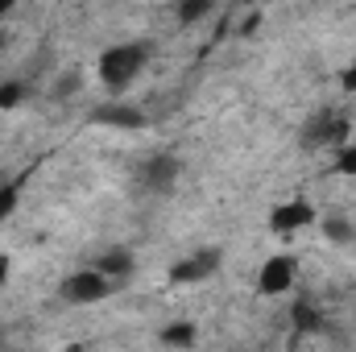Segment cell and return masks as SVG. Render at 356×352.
I'll use <instances>...</instances> for the list:
<instances>
[{
    "label": "cell",
    "mask_w": 356,
    "mask_h": 352,
    "mask_svg": "<svg viewBox=\"0 0 356 352\" xmlns=\"http://www.w3.org/2000/svg\"><path fill=\"white\" fill-rule=\"evenodd\" d=\"M220 269V253L211 249V253H195V257H182V262L170 265V282L175 286H191V282H203V278H211Z\"/></svg>",
    "instance_id": "obj_8"
},
{
    "label": "cell",
    "mask_w": 356,
    "mask_h": 352,
    "mask_svg": "<svg viewBox=\"0 0 356 352\" xmlns=\"http://www.w3.org/2000/svg\"><path fill=\"white\" fill-rule=\"evenodd\" d=\"M294 273H298V262L290 253H277V257H266L261 262V273H257V290L266 298H277L294 286Z\"/></svg>",
    "instance_id": "obj_6"
},
{
    "label": "cell",
    "mask_w": 356,
    "mask_h": 352,
    "mask_svg": "<svg viewBox=\"0 0 356 352\" xmlns=\"http://www.w3.org/2000/svg\"><path fill=\"white\" fill-rule=\"evenodd\" d=\"M8 269H13V262H8V257H0V286H4V278H8Z\"/></svg>",
    "instance_id": "obj_19"
},
{
    "label": "cell",
    "mask_w": 356,
    "mask_h": 352,
    "mask_svg": "<svg viewBox=\"0 0 356 352\" xmlns=\"http://www.w3.org/2000/svg\"><path fill=\"white\" fill-rule=\"evenodd\" d=\"M195 340H199V332H195V323H186V319H175V323L162 328V344H170V349H191Z\"/></svg>",
    "instance_id": "obj_10"
},
{
    "label": "cell",
    "mask_w": 356,
    "mask_h": 352,
    "mask_svg": "<svg viewBox=\"0 0 356 352\" xmlns=\"http://www.w3.org/2000/svg\"><path fill=\"white\" fill-rule=\"evenodd\" d=\"M336 170L348 175V178H356V141H348V145L336 154Z\"/></svg>",
    "instance_id": "obj_16"
},
{
    "label": "cell",
    "mask_w": 356,
    "mask_h": 352,
    "mask_svg": "<svg viewBox=\"0 0 356 352\" xmlns=\"http://www.w3.org/2000/svg\"><path fill=\"white\" fill-rule=\"evenodd\" d=\"M344 88L356 91V67H353V71H344Z\"/></svg>",
    "instance_id": "obj_18"
},
{
    "label": "cell",
    "mask_w": 356,
    "mask_h": 352,
    "mask_svg": "<svg viewBox=\"0 0 356 352\" xmlns=\"http://www.w3.org/2000/svg\"><path fill=\"white\" fill-rule=\"evenodd\" d=\"M91 120L133 133V129H145V108H137V104H129V99H108V104H99V108L91 112Z\"/></svg>",
    "instance_id": "obj_7"
},
{
    "label": "cell",
    "mask_w": 356,
    "mask_h": 352,
    "mask_svg": "<svg viewBox=\"0 0 356 352\" xmlns=\"http://www.w3.org/2000/svg\"><path fill=\"white\" fill-rule=\"evenodd\" d=\"M178 175H182V162H178L175 154H149V158L141 162V170H137L141 186L154 191V195H166L178 182Z\"/></svg>",
    "instance_id": "obj_5"
},
{
    "label": "cell",
    "mask_w": 356,
    "mask_h": 352,
    "mask_svg": "<svg viewBox=\"0 0 356 352\" xmlns=\"http://www.w3.org/2000/svg\"><path fill=\"white\" fill-rule=\"evenodd\" d=\"M290 319H294V332H319V323H323V315H319V307H311L307 298H298V303H294V311H290Z\"/></svg>",
    "instance_id": "obj_11"
},
{
    "label": "cell",
    "mask_w": 356,
    "mask_h": 352,
    "mask_svg": "<svg viewBox=\"0 0 356 352\" xmlns=\"http://www.w3.org/2000/svg\"><path fill=\"white\" fill-rule=\"evenodd\" d=\"M91 269H99V273L116 286L120 278H129V273H133V253H129V249H108V253H99V257H95Z\"/></svg>",
    "instance_id": "obj_9"
},
{
    "label": "cell",
    "mask_w": 356,
    "mask_h": 352,
    "mask_svg": "<svg viewBox=\"0 0 356 352\" xmlns=\"http://www.w3.org/2000/svg\"><path fill=\"white\" fill-rule=\"evenodd\" d=\"M108 294H112V282H108L99 269H75V273H67L63 286H58V298L71 303V307H95V303H104Z\"/></svg>",
    "instance_id": "obj_3"
},
{
    "label": "cell",
    "mask_w": 356,
    "mask_h": 352,
    "mask_svg": "<svg viewBox=\"0 0 356 352\" xmlns=\"http://www.w3.org/2000/svg\"><path fill=\"white\" fill-rule=\"evenodd\" d=\"M302 150H323V145H340L348 141V116L340 108H319L307 125H302Z\"/></svg>",
    "instance_id": "obj_2"
},
{
    "label": "cell",
    "mask_w": 356,
    "mask_h": 352,
    "mask_svg": "<svg viewBox=\"0 0 356 352\" xmlns=\"http://www.w3.org/2000/svg\"><path fill=\"white\" fill-rule=\"evenodd\" d=\"M315 220H319V216H315L311 199H286V203H277V207L269 211V228H273L277 237H294V232L311 228Z\"/></svg>",
    "instance_id": "obj_4"
},
{
    "label": "cell",
    "mask_w": 356,
    "mask_h": 352,
    "mask_svg": "<svg viewBox=\"0 0 356 352\" xmlns=\"http://www.w3.org/2000/svg\"><path fill=\"white\" fill-rule=\"evenodd\" d=\"M8 8H13V4H8V0H0V13H8Z\"/></svg>",
    "instance_id": "obj_21"
},
{
    "label": "cell",
    "mask_w": 356,
    "mask_h": 352,
    "mask_svg": "<svg viewBox=\"0 0 356 352\" xmlns=\"http://www.w3.org/2000/svg\"><path fill=\"white\" fill-rule=\"evenodd\" d=\"M63 352H88V349H83V344H67Z\"/></svg>",
    "instance_id": "obj_20"
},
{
    "label": "cell",
    "mask_w": 356,
    "mask_h": 352,
    "mask_svg": "<svg viewBox=\"0 0 356 352\" xmlns=\"http://www.w3.org/2000/svg\"><path fill=\"white\" fill-rule=\"evenodd\" d=\"M353 224H348V220H340V216H336V220H323V237H327V241H332V245H344V241H353Z\"/></svg>",
    "instance_id": "obj_12"
},
{
    "label": "cell",
    "mask_w": 356,
    "mask_h": 352,
    "mask_svg": "<svg viewBox=\"0 0 356 352\" xmlns=\"http://www.w3.org/2000/svg\"><path fill=\"white\" fill-rule=\"evenodd\" d=\"M79 88H83V75L79 71H63V79L54 83V99H71Z\"/></svg>",
    "instance_id": "obj_14"
},
{
    "label": "cell",
    "mask_w": 356,
    "mask_h": 352,
    "mask_svg": "<svg viewBox=\"0 0 356 352\" xmlns=\"http://www.w3.org/2000/svg\"><path fill=\"white\" fill-rule=\"evenodd\" d=\"M211 17V0H195V4H178V21L191 25V21H203Z\"/></svg>",
    "instance_id": "obj_13"
},
{
    "label": "cell",
    "mask_w": 356,
    "mask_h": 352,
    "mask_svg": "<svg viewBox=\"0 0 356 352\" xmlns=\"http://www.w3.org/2000/svg\"><path fill=\"white\" fill-rule=\"evenodd\" d=\"M145 63H149V46L145 42H116L95 63L99 67V83L112 91V95H120V91L145 71Z\"/></svg>",
    "instance_id": "obj_1"
},
{
    "label": "cell",
    "mask_w": 356,
    "mask_h": 352,
    "mask_svg": "<svg viewBox=\"0 0 356 352\" xmlns=\"http://www.w3.org/2000/svg\"><path fill=\"white\" fill-rule=\"evenodd\" d=\"M21 99H25V83H21V79H13V83H0V112L17 108Z\"/></svg>",
    "instance_id": "obj_15"
},
{
    "label": "cell",
    "mask_w": 356,
    "mask_h": 352,
    "mask_svg": "<svg viewBox=\"0 0 356 352\" xmlns=\"http://www.w3.org/2000/svg\"><path fill=\"white\" fill-rule=\"evenodd\" d=\"M13 207H17V191H13V186H4V191H0V220H4Z\"/></svg>",
    "instance_id": "obj_17"
},
{
    "label": "cell",
    "mask_w": 356,
    "mask_h": 352,
    "mask_svg": "<svg viewBox=\"0 0 356 352\" xmlns=\"http://www.w3.org/2000/svg\"><path fill=\"white\" fill-rule=\"evenodd\" d=\"M353 352H356V349H353Z\"/></svg>",
    "instance_id": "obj_22"
}]
</instances>
